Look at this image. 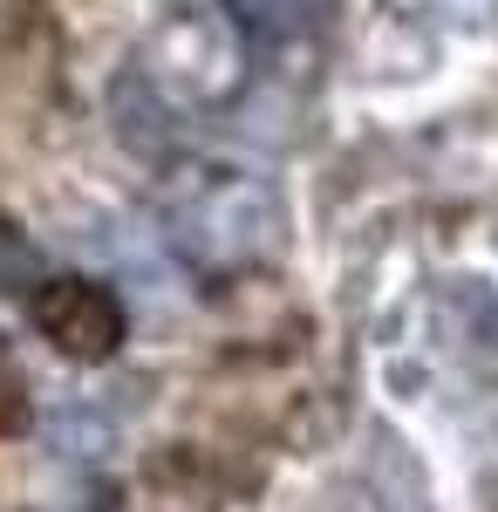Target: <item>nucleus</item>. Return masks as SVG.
Here are the masks:
<instances>
[{
  "mask_svg": "<svg viewBox=\"0 0 498 512\" xmlns=\"http://www.w3.org/2000/svg\"><path fill=\"white\" fill-rule=\"evenodd\" d=\"M157 233L198 280H232L260 267L280 246V192L253 164L226 158H178L164 171Z\"/></svg>",
  "mask_w": 498,
  "mask_h": 512,
  "instance_id": "nucleus-1",
  "label": "nucleus"
},
{
  "mask_svg": "<svg viewBox=\"0 0 498 512\" xmlns=\"http://www.w3.org/2000/svg\"><path fill=\"white\" fill-rule=\"evenodd\" d=\"M130 76L164 96L178 117H219L253 82V28L226 0H185L164 7L144 41L130 48Z\"/></svg>",
  "mask_w": 498,
  "mask_h": 512,
  "instance_id": "nucleus-2",
  "label": "nucleus"
},
{
  "mask_svg": "<svg viewBox=\"0 0 498 512\" xmlns=\"http://www.w3.org/2000/svg\"><path fill=\"white\" fill-rule=\"evenodd\" d=\"M110 123H116V137H123L144 164H157V171H171L178 158H192V151H185V123L192 117H178V110H171L164 96H151L130 69L110 82Z\"/></svg>",
  "mask_w": 498,
  "mask_h": 512,
  "instance_id": "nucleus-3",
  "label": "nucleus"
},
{
  "mask_svg": "<svg viewBox=\"0 0 498 512\" xmlns=\"http://www.w3.org/2000/svg\"><path fill=\"white\" fill-rule=\"evenodd\" d=\"M35 321L55 335V349H76V355H103L116 342V328H123L116 301L103 287H89V280H62L55 294H41Z\"/></svg>",
  "mask_w": 498,
  "mask_h": 512,
  "instance_id": "nucleus-4",
  "label": "nucleus"
},
{
  "mask_svg": "<svg viewBox=\"0 0 498 512\" xmlns=\"http://www.w3.org/2000/svg\"><path fill=\"white\" fill-rule=\"evenodd\" d=\"M430 14L444 28H458V35H485L498 21V0H430Z\"/></svg>",
  "mask_w": 498,
  "mask_h": 512,
  "instance_id": "nucleus-5",
  "label": "nucleus"
}]
</instances>
